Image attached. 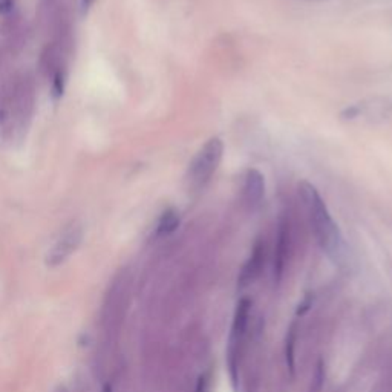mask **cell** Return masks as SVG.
<instances>
[{"label":"cell","mask_w":392,"mask_h":392,"mask_svg":"<svg viewBox=\"0 0 392 392\" xmlns=\"http://www.w3.org/2000/svg\"><path fill=\"white\" fill-rule=\"evenodd\" d=\"M299 194H301L305 203L311 229L315 232L320 248L331 261L342 262L345 258V241L322 196H320L315 185L306 181L299 185Z\"/></svg>","instance_id":"cell-1"},{"label":"cell","mask_w":392,"mask_h":392,"mask_svg":"<svg viewBox=\"0 0 392 392\" xmlns=\"http://www.w3.org/2000/svg\"><path fill=\"white\" fill-rule=\"evenodd\" d=\"M224 155V142L219 137H212L199 149L195 158L189 164L187 183L190 189L201 190L205 187L213 174L216 172Z\"/></svg>","instance_id":"cell-2"},{"label":"cell","mask_w":392,"mask_h":392,"mask_svg":"<svg viewBox=\"0 0 392 392\" xmlns=\"http://www.w3.org/2000/svg\"><path fill=\"white\" fill-rule=\"evenodd\" d=\"M82 239H83L82 225H78V224L69 225L68 229L63 232L62 236L57 239L51 250L48 252L46 265L55 267V265H60L62 262H65L69 256L77 250Z\"/></svg>","instance_id":"cell-3"},{"label":"cell","mask_w":392,"mask_h":392,"mask_svg":"<svg viewBox=\"0 0 392 392\" xmlns=\"http://www.w3.org/2000/svg\"><path fill=\"white\" fill-rule=\"evenodd\" d=\"M248 312H250V304L248 301H241L238 304L236 315H234L232 333H230V342H229V359H230V368L232 375L234 379V369H236V357L239 354V346L242 340L245 337L247 322H248Z\"/></svg>","instance_id":"cell-4"},{"label":"cell","mask_w":392,"mask_h":392,"mask_svg":"<svg viewBox=\"0 0 392 392\" xmlns=\"http://www.w3.org/2000/svg\"><path fill=\"white\" fill-rule=\"evenodd\" d=\"M265 196V180L263 175L256 169L247 170L244 180V198L248 205H259Z\"/></svg>","instance_id":"cell-5"},{"label":"cell","mask_w":392,"mask_h":392,"mask_svg":"<svg viewBox=\"0 0 392 392\" xmlns=\"http://www.w3.org/2000/svg\"><path fill=\"white\" fill-rule=\"evenodd\" d=\"M180 227V215L175 209H169L161 215L156 225V236H167Z\"/></svg>","instance_id":"cell-6"},{"label":"cell","mask_w":392,"mask_h":392,"mask_svg":"<svg viewBox=\"0 0 392 392\" xmlns=\"http://www.w3.org/2000/svg\"><path fill=\"white\" fill-rule=\"evenodd\" d=\"M65 86H66L65 71H63L60 66L55 68L54 74H53V97L55 100L62 98L63 92H65Z\"/></svg>","instance_id":"cell-7"},{"label":"cell","mask_w":392,"mask_h":392,"mask_svg":"<svg viewBox=\"0 0 392 392\" xmlns=\"http://www.w3.org/2000/svg\"><path fill=\"white\" fill-rule=\"evenodd\" d=\"M14 0H0V12L6 14L12 10Z\"/></svg>","instance_id":"cell-8"},{"label":"cell","mask_w":392,"mask_h":392,"mask_svg":"<svg viewBox=\"0 0 392 392\" xmlns=\"http://www.w3.org/2000/svg\"><path fill=\"white\" fill-rule=\"evenodd\" d=\"M95 0H82V10L83 12H86L89 8H91V5L94 3Z\"/></svg>","instance_id":"cell-9"},{"label":"cell","mask_w":392,"mask_h":392,"mask_svg":"<svg viewBox=\"0 0 392 392\" xmlns=\"http://www.w3.org/2000/svg\"><path fill=\"white\" fill-rule=\"evenodd\" d=\"M205 379L204 377H201V379H199V382H198V386H196V392H205Z\"/></svg>","instance_id":"cell-10"},{"label":"cell","mask_w":392,"mask_h":392,"mask_svg":"<svg viewBox=\"0 0 392 392\" xmlns=\"http://www.w3.org/2000/svg\"><path fill=\"white\" fill-rule=\"evenodd\" d=\"M103 392H112V386H111L109 383H108V384H104V389H103Z\"/></svg>","instance_id":"cell-11"},{"label":"cell","mask_w":392,"mask_h":392,"mask_svg":"<svg viewBox=\"0 0 392 392\" xmlns=\"http://www.w3.org/2000/svg\"><path fill=\"white\" fill-rule=\"evenodd\" d=\"M305 2H326V0H305Z\"/></svg>","instance_id":"cell-12"}]
</instances>
